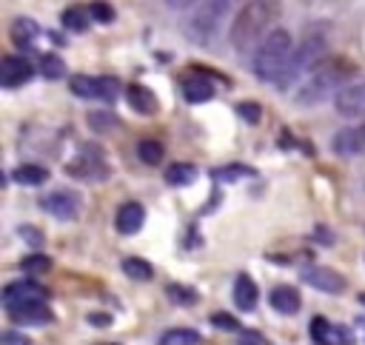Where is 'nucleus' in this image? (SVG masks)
Listing matches in <instances>:
<instances>
[{
  "label": "nucleus",
  "mask_w": 365,
  "mask_h": 345,
  "mask_svg": "<svg viewBox=\"0 0 365 345\" xmlns=\"http://www.w3.org/2000/svg\"><path fill=\"white\" fill-rule=\"evenodd\" d=\"M279 11H282L279 0H248V3L237 11V17H234V23H231V29H228L231 46H234L240 54H248L254 46L262 43V37L268 34V29H271L274 20L279 17Z\"/></svg>",
  "instance_id": "f257e3e1"
},
{
  "label": "nucleus",
  "mask_w": 365,
  "mask_h": 345,
  "mask_svg": "<svg viewBox=\"0 0 365 345\" xmlns=\"http://www.w3.org/2000/svg\"><path fill=\"white\" fill-rule=\"evenodd\" d=\"M356 74V66L351 60H339V57H322V63L314 68V74L308 77V83H302L294 94V100L299 105H317L322 103L331 91L342 88L351 77Z\"/></svg>",
  "instance_id": "f03ea898"
},
{
  "label": "nucleus",
  "mask_w": 365,
  "mask_h": 345,
  "mask_svg": "<svg viewBox=\"0 0 365 345\" xmlns=\"http://www.w3.org/2000/svg\"><path fill=\"white\" fill-rule=\"evenodd\" d=\"M291 54H294V40L285 29H274L262 37V43L257 46V54H254V74L265 83H277L282 77V71L288 68L291 63Z\"/></svg>",
  "instance_id": "7ed1b4c3"
},
{
  "label": "nucleus",
  "mask_w": 365,
  "mask_h": 345,
  "mask_svg": "<svg viewBox=\"0 0 365 345\" xmlns=\"http://www.w3.org/2000/svg\"><path fill=\"white\" fill-rule=\"evenodd\" d=\"M228 6H231V0H202L185 20V34L194 43H208L214 37V31L220 29L222 17L228 14Z\"/></svg>",
  "instance_id": "20e7f679"
},
{
  "label": "nucleus",
  "mask_w": 365,
  "mask_h": 345,
  "mask_svg": "<svg viewBox=\"0 0 365 345\" xmlns=\"http://www.w3.org/2000/svg\"><path fill=\"white\" fill-rule=\"evenodd\" d=\"M322 57H325V43H322L319 37H308V40H302V46L291 54L288 68H285L282 77L277 80V88L285 91L288 86H294L308 68H317V66L322 63Z\"/></svg>",
  "instance_id": "39448f33"
},
{
  "label": "nucleus",
  "mask_w": 365,
  "mask_h": 345,
  "mask_svg": "<svg viewBox=\"0 0 365 345\" xmlns=\"http://www.w3.org/2000/svg\"><path fill=\"white\" fill-rule=\"evenodd\" d=\"M66 174H71L74 180H86V182H103L111 174V168H108L100 145H83L77 160L66 163Z\"/></svg>",
  "instance_id": "423d86ee"
},
{
  "label": "nucleus",
  "mask_w": 365,
  "mask_h": 345,
  "mask_svg": "<svg viewBox=\"0 0 365 345\" xmlns=\"http://www.w3.org/2000/svg\"><path fill=\"white\" fill-rule=\"evenodd\" d=\"M68 88L71 94L83 97V100H100V103H117L120 94V83L114 77H88V74H74L68 77Z\"/></svg>",
  "instance_id": "0eeeda50"
},
{
  "label": "nucleus",
  "mask_w": 365,
  "mask_h": 345,
  "mask_svg": "<svg viewBox=\"0 0 365 345\" xmlns=\"http://www.w3.org/2000/svg\"><path fill=\"white\" fill-rule=\"evenodd\" d=\"M299 277L305 285H311L314 291H322V294H342L348 285L345 277L328 265H308V268H302Z\"/></svg>",
  "instance_id": "6e6552de"
},
{
  "label": "nucleus",
  "mask_w": 365,
  "mask_h": 345,
  "mask_svg": "<svg viewBox=\"0 0 365 345\" xmlns=\"http://www.w3.org/2000/svg\"><path fill=\"white\" fill-rule=\"evenodd\" d=\"M334 105H336V114L345 120H365V83L339 88L334 97Z\"/></svg>",
  "instance_id": "1a4fd4ad"
},
{
  "label": "nucleus",
  "mask_w": 365,
  "mask_h": 345,
  "mask_svg": "<svg viewBox=\"0 0 365 345\" xmlns=\"http://www.w3.org/2000/svg\"><path fill=\"white\" fill-rule=\"evenodd\" d=\"M40 208L46 214L68 222V220H77V214H80V197L71 191H51L46 197H40Z\"/></svg>",
  "instance_id": "9d476101"
},
{
  "label": "nucleus",
  "mask_w": 365,
  "mask_h": 345,
  "mask_svg": "<svg viewBox=\"0 0 365 345\" xmlns=\"http://www.w3.org/2000/svg\"><path fill=\"white\" fill-rule=\"evenodd\" d=\"M31 77H34V66L26 57H17V54L3 57V63H0V86L3 88H17V86L29 83Z\"/></svg>",
  "instance_id": "9b49d317"
},
{
  "label": "nucleus",
  "mask_w": 365,
  "mask_h": 345,
  "mask_svg": "<svg viewBox=\"0 0 365 345\" xmlns=\"http://www.w3.org/2000/svg\"><path fill=\"white\" fill-rule=\"evenodd\" d=\"M6 314H9V319H11L14 325H48V322L54 319V314H51V308L46 305V299L6 308Z\"/></svg>",
  "instance_id": "f8f14e48"
},
{
  "label": "nucleus",
  "mask_w": 365,
  "mask_h": 345,
  "mask_svg": "<svg viewBox=\"0 0 365 345\" xmlns=\"http://www.w3.org/2000/svg\"><path fill=\"white\" fill-rule=\"evenodd\" d=\"M37 299H46V288H40V285L31 282V279H17V282H9V285L3 288V308L37 302Z\"/></svg>",
  "instance_id": "ddd939ff"
},
{
  "label": "nucleus",
  "mask_w": 365,
  "mask_h": 345,
  "mask_svg": "<svg viewBox=\"0 0 365 345\" xmlns=\"http://www.w3.org/2000/svg\"><path fill=\"white\" fill-rule=\"evenodd\" d=\"M334 154L339 157H356L365 151V125H351V128H339L331 140Z\"/></svg>",
  "instance_id": "4468645a"
},
{
  "label": "nucleus",
  "mask_w": 365,
  "mask_h": 345,
  "mask_svg": "<svg viewBox=\"0 0 365 345\" xmlns=\"http://www.w3.org/2000/svg\"><path fill=\"white\" fill-rule=\"evenodd\" d=\"M180 91H182V97L188 103H205V100L214 97L217 88H214V83H211V77L205 71H191L188 77L180 80Z\"/></svg>",
  "instance_id": "2eb2a0df"
},
{
  "label": "nucleus",
  "mask_w": 365,
  "mask_h": 345,
  "mask_svg": "<svg viewBox=\"0 0 365 345\" xmlns=\"http://www.w3.org/2000/svg\"><path fill=\"white\" fill-rule=\"evenodd\" d=\"M143 222H145V208L140 205V202H123L120 208H117V217H114V225H117V231L120 234H125V237H131V234H137L140 228H143Z\"/></svg>",
  "instance_id": "dca6fc26"
},
{
  "label": "nucleus",
  "mask_w": 365,
  "mask_h": 345,
  "mask_svg": "<svg viewBox=\"0 0 365 345\" xmlns=\"http://www.w3.org/2000/svg\"><path fill=\"white\" fill-rule=\"evenodd\" d=\"M268 302H271V308H274L277 314L294 316V314L299 311V305H302V297H299V291L291 288V285H274L271 294H268Z\"/></svg>",
  "instance_id": "f3484780"
},
{
  "label": "nucleus",
  "mask_w": 365,
  "mask_h": 345,
  "mask_svg": "<svg viewBox=\"0 0 365 345\" xmlns=\"http://www.w3.org/2000/svg\"><path fill=\"white\" fill-rule=\"evenodd\" d=\"M125 100H128V105H131L137 114H143V117H151V114L160 108L157 94H154L148 86H143V83H131V86L125 88Z\"/></svg>",
  "instance_id": "a211bd4d"
},
{
  "label": "nucleus",
  "mask_w": 365,
  "mask_h": 345,
  "mask_svg": "<svg viewBox=\"0 0 365 345\" xmlns=\"http://www.w3.org/2000/svg\"><path fill=\"white\" fill-rule=\"evenodd\" d=\"M257 299H259L257 282L248 274H237V279H234V305L240 311H254Z\"/></svg>",
  "instance_id": "6ab92c4d"
},
{
  "label": "nucleus",
  "mask_w": 365,
  "mask_h": 345,
  "mask_svg": "<svg viewBox=\"0 0 365 345\" xmlns=\"http://www.w3.org/2000/svg\"><path fill=\"white\" fill-rule=\"evenodd\" d=\"M37 34H40V29H37V23H34L31 17H17V20L11 23V40H14V46H17L20 51H31Z\"/></svg>",
  "instance_id": "aec40b11"
},
{
  "label": "nucleus",
  "mask_w": 365,
  "mask_h": 345,
  "mask_svg": "<svg viewBox=\"0 0 365 345\" xmlns=\"http://www.w3.org/2000/svg\"><path fill=\"white\" fill-rule=\"evenodd\" d=\"M197 177H200V168H197L194 163H174V165L165 168V182L174 185V188L191 185Z\"/></svg>",
  "instance_id": "412c9836"
},
{
  "label": "nucleus",
  "mask_w": 365,
  "mask_h": 345,
  "mask_svg": "<svg viewBox=\"0 0 365 345\" xmlns=\"http://www.w3.org/2000/svg\"><path fill=\"white\" fill-rule=\"evenodd\" d=\"M11 180L20 182V185H43L48 180V171L40 168V165H17L11 171Z\"/></svg>",
  "instance_id": "4be33fe9"
},
{
  "label": "nucleus",
  "mask_w": 365,
  "mask_h": 345,
  "mask_svg": "<svg viewBox=\"0 0 365 345\" xmlns=\"http://www.w3.org/2000/svg\"><path fill=\"white\" fill-rule=\"evenodd\" d=\"M123 274H125L128 279L148 282V279L154 277V268H151V262H145V259H140V257H125V259H123Z\"/></svg>",
  "instance_id": "5701e85b"
},
{
  "label": "nucleus",
  "mask_w": 365,
  "mask_h": 345,
  "mask_svg": "<svg viewBox=\"0 0 365 345\" xmlns=\"http://www.w3.org/2000/svg\"><path fill=\"white\" fill-rule=\"evenodd\" d=\"M202 342V336L194 328H171L160 336V345H197Z\"/></svg>",
  "instance_id": "b1692460"
},
{
  "label": "nucleus",
  "mask_w": 365,
  "mask_h": 345,
  "mask_svg": "<svg viewBox=\"0 0 365 345\" xmlns=\"http://www.w3.org/2000/svg\"><path fill=\"white\" fill-rule=\"evenodd\" d=\"M137 157L145 163V165H160L163 163V143L160 140H140L137 143Z\"/></svg>",
  "instance_id": "393cba45"
},
{
  "label": "nucleus",
  "mask_w": 365,
  "mask_h": 345,
  "mask_svg": "<svg viewBox=\"0 0 365 345\" xmlns=\"http://www.w3.org/2000/svg\"><path fill=\"white\" fill-rule=\"evenodd\" d=\"M254 174H257L254 168H248V165H237V163L211 171V177H214L217 182H237V180H245V177H254Z\"/></svg>",
  "instance_id": "a878e982"
},
{
  "label": "nucleus",
  "mask_w": 365,
  "mask_h": 345,
  "mask_svg": "<svg viewBox=\"0 0 365 345\" xmlns=\"http://www.w3.org/2000/svg\"><path fill=\"white\" fill-rule=\"evenodd\" d=\"M165 294H168V299H171L174 305H185V308H188V305H197V299H200L191 285H168Z\"/></svg>",
  "instance_id": "bb28decb"
},
{
  "label": "nucleus",
  "mask_w": 365,
  "mask_h": 345,
  "mask_svg": "<svg viewBox=\"0 0 365 345\" xmlns=\"http://www.w3.org/2000/svg\"><path fill=\"white\" fill-rule=\"evenodd\" d=\"M60 20H63V26H66L68 31H77V34L88 29V17H86V11H83V9H74V6L66 9V11L60 14Z\"/></svg>",
  "instance_id": "cd10ccee"
},
{
  "label": "nucleus",
  "mask_w": 365,
  "mask_h": 345,
  "mask_svg": "<svg viewBox=\"0 0 365 345\" xmlns=\"http://www.w3.org/2000/svg\"><path fill=\"white\" fill-rule=\"evenodd\" d=\"M40 63H43V66H40V71H43V77H46V80H60V77L66 74V66H63V60H60L57 54H46Z\"/></svg>",
  "instance_id": "c85d7f7f"
},
{
  "label": "nucleus",
  "mask_w": 365,
  "mask_h": 345,
  "mask_svg": "<svg viewBox=\"0 0 365 345\" xmlns=\"http://www.w3.org/2000/svg\"><path fill=\"white\" fill-rule=\"evenodd\" d=\"M20 268H23L26 274H46V271L51 268V259H48L46 254H29V257H23Z\"/></svg>",
  "instance_id": "c756f323"
},
{
  "label": "nucleus",
  "mask_w": 365,
  "mask_h": 345,
  "mask_svg": "<svg viewBox=\"0 0 365 345\" xmlns=\"http://www.w3.org/2000/svg\"><path fill=\"white\" fill-rule=\"evenodd\" d=\"M88 125L94 131H111L114 125H120V120L111 111H94V114H88Z\"/></svg>",
  "instance_id": "7c9ffc66"
},
{
  "label": "nucleus",
  "mask_w": 365,
  "mask_h": 345,
  "mask_svg": "<svg viewBox=\"0 0 365 345\" xmlns=\"http://www.w3.org/2000/svg\"><path fill=\"white\" fill-rule=\"evenodd\" d=\"M331 328H334V325H331L325 316H314L311 325H308L314 342H331Z\"/></svg>",
  "instance_id": "2f4dec72"
},
{
  "label": "nucleus",
  "mask_w": 365,
  "mask_h": 345,
  "mask_svg": "<svg viewBox=\"0 0 365 345\" xmlns=\"http://www.w3.org/2000/svg\"><path fill=\"white\" fill-rule=\"evenodd\" d=\"M88 14L97 20V23H114V9L108 6V3H103V0H94L91 6H88Z\"/></svg>",
  "instance_id": "473e14b6"
},
{
  "label": "nucleus",
  "mask_w": 365,
  "mask_h": 345,
  "mask_svg": "<svg viewBox=\"0 0 365 345\" xmlns=\"http://www.w3.org/2000/svg\"><path fill=\"white\" fill-rule=\"evenodd\" d=\"M237 111H240V117H245L248 123H259V114H262V111H259V103H248V100L240 103Z\"/></svg>",
  "instance_id": "72a5a7b5"
},
{
  "label": "nucleus",
  "mask_w": 365,
  "mask_h": 345,
  "mask_svg": "<svg viewBox=\"0 0 365 345\" xmlns=\"http://www.w3.org/2000/svg\"><path fill=\"white\" fill-rule=\"evenodd\" d=\"M211 322H214L217 328H222V331H240V322H237L234 316H225V314H214Z\"/></svg>",
  "instance_id": "f704fd0d"
},
{
  "label": "nucleus",
  "mask_w": 365,
  "mask_h": 345,
  "mask_svg": "<svg viewBox=\"0 0 365 345\" xmlns=\"http://www.w3.org/2000/svg\"><path fill=\"white\" fill-rule=\"evenodd\" d=\"M17 234H20L23 240H29L31 245H43V234H40V231H34V228H29V225L17 228Z\"/></svg>",
  "instance_id": "c9c22d12"
},
{
  "label": "nucleus",
  "mask_w": 365,
  "mask_h": 345,
  "mask_svg": "<svg viewBox=\"0 0 365 345\" xmlns=\"http://www.w3.org/2000/svg\"><path fill=\"white\" fill-rule=\"evenodd\" d=\"M0 342L11 345V342H29V339H26V336H20L17 331H3V334H0Z\"/></svg>",
  "instance_id": "e433bc0d"
},
{
  "label": "nucleus",
  "mask_w": 365,
  "mask_h": 345,
  "mask_svg": "<svg viewBox=\"0 0 365 345\" xmlns=\"http://www.w3.org/2000/svg\"><path fill=\"white\" fill-rule=\"evenodd\" d=\"M240 342H257V345H265L268 339H265V336H259L257 331H242V336H240Z\"/></svg>",
  "instance_id": "4c0bfd02"
},
{
  "label": "nucleus",
  "mask_w": 365,
  "mask_h": 345,
  "mask_svg": "<svg viewBox=\"0 0 365 345\" xmlns=\"http://www.w3.org/2000/svg\"><path fill=\"white\" fill-rule=\"evenodd\" d=\"M171 9H177V11H182V9H188V6H194L197 0H165Z\"/></svg>",
  "instance_id": "58836bf2"
},
{
  "label": "nucleus",
  "mask_w": 365,
  "mask_h": 345,
  "mask_svg": "<svg viewBox=\"0 0 365 345\" xmlns=\"http://www.w3.org/2000/svg\"><path fill=\"white\" fill-rule=\"evenodd\" d=\"M88 322H91V325H108V322H111V316H97V314H88Z\"/></svg>",
  "instance_id": "ea45409f"
},
{
  "label": "nucleus",
  "mask_w": 365,
  "mask_h": 345,
  "mask_svg": "<svg viewBox=\"0 0 365 345\" xmlns=\"http://www.w3.org/2000/svg\"><path fill=\"white\" fill-rule=\"evenodd\" d=\"M356 299H359V305H365V294H359V297H356Z\"/></svg>",
  "instance_id": "a19ab883"
}]
</instances>
